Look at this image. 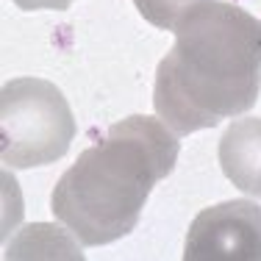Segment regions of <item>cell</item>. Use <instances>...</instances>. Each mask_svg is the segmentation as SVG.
I'll list each match as a JSON object with an SVG mask.
<instances>
[{"mask_svg":"<svg viewBox=\"0 0 261 261\" xmlns=\"http://www.w3.org/2000/svg\"><path fill=\"white\" fill-rule=\"evenodd\" d=\"M217 159L236 189L261 197V117L233 120L220 139Z\"/></svg>","mask_w":261,"mask_h":261,"instance_id":"5","label":"cell"},{"mask_svg":"<svg viewBox=\"0 0 261 261\" xmlns=\"http://www.w3.org/2000/svg\"><path fill=\"white\" fill-rule=\"evenodd\" d=\"M75 120L61 89L45 78H14L0 92V159L11 170L53 164L70 150Z\"/></svg>","mask_w":261,"mask_h":261,"instance_id":"3","label":"cell"},{"mask_svg":"<svg viewBox=\"0 0 261 261\" xmlns=\"http://www.w3.org/2000/svg\"><path fill=\"white\" fill-rule=\"evenodd\" d=\"M175 136L159 117H128L86 147L59 178L50 211L84 247H100L136 228L153 186L175 170Z\"/></svg>","mask_w":261,"mask_h":261,"instance_id":"2","label":"cell"},{"mask_svg":"<svg viewBox=\"0 0 261 261\" xmlns=\"http://www.w3.org/2000/svg\"><path fill=\"white\" fill-rule=\"evenodd\" d=\"M186 261L261 258V208L253 200L208 206L192 220L184 245Z\"/></svg>","mask_w":261,"mask_h":261,"instance_id":"4","label":"cell"},{"mask_svg":"<svg viewBox=\"0 0 261 261\" xmlns=\"http://www.w3.org/2000/svg\"><path fill=\"white\" fill-rule=\"evenodd\" d=\"M134 3L150 25L172 31V22L178 20V14L184 9H189L192 3H197V0H134Z\"/></svg>","mask_w":261,"mask_h":261,"instance_id":"6","label":"cell"},{"mask_svg":"<svg viewBox=\"0 0 261 261\" xmlns=\"http://www.w3.org/2000/svg\"><path fill=\"white\" fill-rule=\"evenodd\" d=\"M153 109L175 136L250 111L261 92V20L225 0H197L172 22Z\"/></svg>","mask_w":261,"mask_h":261,"instance_id":"1","label":"cell"},{"mask_svg":"<svg viewBox=\"0 0 261 261\" xmlns=\"http://www.w3.org/2000/svg\"><path fill=\"white\" fill-rule=\"evenodd\" d=\"M22 11H64L72 0H11Z\"/></svg>","mask_w":261,"mask_h":261,"instance_id":"7","label":"cell"}]
</instances>
